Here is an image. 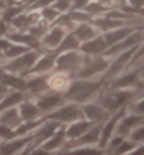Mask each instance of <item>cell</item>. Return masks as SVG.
Listing matches in <instances>:
<instances>
[{
	"instance_id": "obj_1",
	"label": "cell",
	"mask_w": 144,
	"mask_h": 155,
	"mask_svg": "<svg viewBox=\"0 0 144 155\" xmlns=\"http://www.w3.org/2000/svg\"><path fill=\"white\" fill-rule=\"evenodd\" d=\"M105 85L106 82L102 78L99 79L76 78L69 83L68 87L63 92V95L67 102L83 104L97 99Z\"/></svg>"
},
{
	"instance_id": "obj_2",
	"label": "cell",
	"mask_w": 144,
	"mask_h": 155,
	"mask_svg": "<svg viewBox=\"0 0 144 155\" xmlns=\"http://www.w3.org/2000/svg\"><path fill=\"white\" fill-rule=\"evenodd\" d=\"M86 58L87 56L80 50L58 53L53 70H55V73L65 74L69 77H76L81 66L83 65Z\"/></svg>"
},
{
	"instance_id": "obj_3",
	"label": "cell",
	"mask_w": 144,
	"mask_h": 155,
	"mask_svg": "<svg viewBox=\"0 0 144 155\" xmlns=\"http://www.w3.org/2000/svg\"><path fill=\"white\" fill-rule=\"evenodd\" d=\"M41 54H42V51L32 49L30 51L25 52L24 54L16 57L14 59H7V62H5L1 66L6 71L24 77L30 70V68L35 65V62L37 61Z\"/></svg>"
},
{
	"instance_id": "obj_4",
	"label": "cell",
	"mask_w": 144,
	"mask_h": 155,
	"mask_svg": "<svg viewBox=\"0 0 144 155\" xmlns=\"http://www.w3.org/2000/svg\"><path fill=\"white\" fill-rule=\"evenodd\" d=\"M43 118L49 119V120L59 121L60 124H62V125H69V124H72V122L85 120L86 119L80 104L72 103V102L64 103L63 105H61L56 110L45 114Z\"/></svg>"
},
{
	"instance_id": "obj_5",
	"label": "cell",
	"mask_w": 144,
	"mask_h": 155,
	"mask_svg": "<svg viewBox=\"0 0 144 155\" xmlns=\"http://www.w3.org/2000/svg\"><path fill=\"white\" fill-rule=\"evenodd\" d=\"M110 64V60L105 56H87L83 65L81 66L76 78L93 79L95 77L102 76Z\"/></svg>"
},
{
	"instance_id": "obj_6",
	"label": "cell",
	"mask_w": 144,
	"mask_h": 155,
	"mask_svg": "<svg viewBox=\"0 0 144 155\" xmlns=\"http://www.w3.org/2000/svg\"><path fill=\"white\" fill-rule=\"evenodd\" d=\"M33 101L37 105V108L42 111L44 116L56 110L61 105H63L64 103H67V100L64 97L63 92L53 90H50L45 93H43V94L38 95Z\"/></svg>"
},
{
	"instance_id": "obj_7",
	"label": "cell",
	"mask_w": 144,
	"mask_h": 155,
	"mask_svg": "<svg viewBox=\"0 0 144 155\" xmlns=\"http://www.w3.org/2000/svg\"><path fill=\"white\" fill-rule=\"evenodd\" d=\"M100 134H102V125H95L80 137L73 140H67L61 151H67L82 146H98L100 140Z\"/></svg>"
},
{
	"instance_id": "obj_8",
	"label": "cell",
	"mask_w": 144,
	"mask_h": 155,
	"mask_svg": "<svg viewBox=\"0 0 144 155\" xmlns=\"http://www.w3.org/2000/svg\"><path fill=\"white\" fill-rule=\"evenodd\" d=\"M80 107L82 109V111H83L86 119L93 122V124H96V125L102 126L111 116L109 112L98 102L97 100L80 104Z\"/></svg>"
},
{
	"instance_id": "obj_9",
	"label": "cell",
	"mask_w": 144,
	"mask_h": 155,
	"mask_svg": "<svg viewBox=\"0 0 144 155\" xmlns=\"http://www.w3.org/2000/svg\"><path fill=\"white\" fill-rule=\"evenodd\" d=\"M144 36L141 32H132L130 35H127L125 39L122 41H119L118 43L111 45L108 48L106 51L102 53V56L107 57V58H114L117 54L125 52L127 50H130L132 48H135L137 45H140V43L143 41Z\"/></svg>"
},
{
	"instance_id": "obj_10",
	"label": "cell",
	"mask_w": 144,
	"mask_h": 155,
	"mask_svg": "<svg viewBox=\"0 0 144 155\" xmlns=\"http://www.w3.org/2000/svg\"><path fill=\"white\" fill-rule=\"evenodd\" d=\"M26 94L27 97L33 96L36 97L38 95L45 93L47 91H50V83H49V78L50 76L45 74V75H30L26 76Z\"/></svg>"
},
{
	"instance_id": "obj_11",
	"label": "cell",
	"mask_w": 144,
	"mask_h": 155,
	"mask_svg": "<svg viewBox=\"0 0 144 155\" xmlns=\"http://www.w3.org/2000/svg\"><path fill=\"white\" fill-rule=\"evenodd\" d=\"M58 57V52L53 50V51H47L39 56L37 61L35 62V65L30 68V70L26 74L24 77L30 76V75H45V74L50 73L54 69L55 60Z\"/></svg>"
},
{
	"instance_id": "obj_12",
	"label": "cell",
	"mask_w": 144,
	"mask_h": 155,
	"mask_svg": "<svg viewBox=\"0 0 144 155\" xmlns=\"http://www.w3.org/2000/svg\"><path fill=\"white\" fill-rule=\"evenodd\" d=\"M30 142H33V134L4 140L0 143V155H17Z\"/></svg>"
},
{
	"instance_id": "obj_13",
	"label": "cell",
	"mask_w": 144,
	"mask_h": 155,
	"mask_svg": "<svg viewBox=\"0 0 144 155\" xmlns=\"http://www.w3.org/2000/svg\"><path fill=\"white\" fill-rule=\"evenodd\" d=\"M64 36H65V28H63L60 25L54 26V27H52L49 33H45L43 35L42 41L39 44H41V47L49 51H53V50L58 49Z\"/></svg>"
},
{
	"instance_id": "obj_14",
	"label": "cell",
	"mask_w": 144,
	"mask_h": 155,
	"mask_svg": "<svg viewBox=\"0 0 144 155\" xmlns=\"http://www.w3.org/2000/svg\"><path fill=\"white\" fill-rule=\"evenodd\" d=\"M65 126L67 125H61L60 128L56 129L53 135L50 138H47L45 142H43L39 146L42 150L47 152H59L62 150L64 144L67 142V137H65Z\"/></svg>"
},
{
	"instance_id": "obj_15",
	"label": "cell",
	"mask_w": 144,
	"mask_h": 155,
	"mask_svg": "<svg viewBox=\"0 0 144 155\" xmlns=\"http://www.w3.org/2000/svg\"><path fill=\"white\" fill-rule=\"evenodd\" d=\"M18 110L20 113V118L23 122H30V121H36L42 119L44 114L42 111L37 108L34 101L30 99H25L20 104H18Z\"/></svg>"
},
{
	"instance_id": "obj_16",
	"label": "cell",
	"mask_w": 144,
	"mask_h": 155,
	"mask_svg": "<svg viewBox=\"0 0 144 155\" xmlns=\"http://www.w3.org/2000/svg\"><path fill=\"white\" fill-rule=\"evenodd\" d=\"M108 49V45L105 42V40L102 39V35H98L97 38L83 42L80 45V50L86 56H102V53Z\"/></svg>"
},
{
	"instance_id": "obj_17",
	"label": "cell",
	"mask_w": 144,
	"mask_h": 155,
	"mask_svg": "<svg viewBox=\"0 0 144 155\" xmlns=\"http://www.w3.org/2000/svg\"><path fill=\"white\" fill-rule=\"evenodd\" d=\"M96 124H93V122L87 120V119L69 124V125L65 126V137H67V140H73L76 138L80 137L83 134L87 133L90 128H92Z\"/></svg>"
},
{
	"instance_id": "obj_18",
	"label": "cell",
	"mask_w": 144,
	"mask_h": 155,
	"mask_svg": "<svg viewBox=\"0 0 144 155\" xmlns=\"http://www.w3.org/2000/svg\"><path fill=\"white\" fill-rule=\"evenodd\" d=\"M21 124H23V120L18 110V105L2 110L0 112V125H5L11 129H16Z\"/></svg>"
},
{
	"instance_id": "obj_19",
	"label": "cell",
	"mask_w": 144,
	"mask_h": 155,
	"mask_svg": "<svg viewBox=\"0 0 144 155\" xmlns=\"http://www.w3.org/2000/svg\"><path fill=\"white\" fill-rule=\"evenodd\" d=\"M133 32V28L131 27H117L114 30H110L108 32H106L104 35H102V39L105 40V42L107 43L108 48H110L111 45L118 43L119 41H122L123 39H125L127 35H130Z\"/></svg>"
},
{
	"instance_id": "obj_20",
	"label": "cell",
	"mask_w": 144,
	"mask_h": 155,
	"mask_svg": "<svg viewBox=\"0 0 144 155\" xmlns=\"http://www.w3.org/2000/svg\"><path fill=\"white\" fill-rule=\"evenodd\" d=\"M7 39L10 42L17 44H23L26 47L30 48V49H35V50H39L41 44L38 43V40L34 38L30 34H25V33H13V34L7 35Z\"/></svg>"
},
{
	"instance_id": "obj_21",
	"label": "cell",
	"mask_w": 144,
	"mask_h": 155,
	"mask_svg": "<svg viewBox=\"0 0 144 155\" xmlns=\"http://www.w3.org/2000/svg\"><path fill=\"white\" fill-rule=\"evenodd\" d=\"M74 34L80 42H87L98 36V28L89 23H80L76 27Z\"/></svg>"
},
{
	"instance_id": "obj_22",
	"label": "cell",
	"mask_w": 144,
	"mask_h": 155,
	"mask_svg": "<svg viewBox=\"0 0 144 155\" xmlns=\"http://www.w3.org/2000/svg\"><path fill=\"white\" fill-rule=\"evenodd\" d=\"M81 45V42L79 39L76 36L74 33H69L65 35L62 40V42L60 43L58 49L55 51L58 53H62V52H68V51H74V50H79Z\"/></svg>"
},
{
	"instance_id": "obj_23",
	"label": "cell",
	"mask_w": 144,
	"mask_h": 155,
	"mask_svg": "<svg viewBox=\"0 0 144 155\" xmlns=\"http://www.w3.org/2000/svg\"><path fill=\"white\" fill-rule=\"evenodd\" d=\"M60 155H105V150L99 146L76 147L67 151H59Z\"/></svg>"
},
{
	"instance_id": "obj_24",
	"label": "cell",
	"mask_w": 144,
	"mask_h": 155,
	"mask_svg": "<svg viewBox=\"0 0 144 155\" xmlns=\"http://www.w3.org/2000/svg\"><path fill=\"white\" fill-rule=\"evenodd\" d=\"M38 21L37 14H30V15H18L14 18L11 23L18 30H25L27 27H32Z\"/></svg>"
},
{
	"instance_id": "obj_25",
	"label": "cell",
	"mask_w": 144,
	"mask_h": 155,
	"mask_svg": "<svg viewBox=\"0 0 144 155\" xmlns=\"http://www.w3.org/2000/svg\"><path fill=\"white\" fill-rule=\"evenodd\" d=\"M32 50L30 48L26 47V45H23V44H17V43H13L10 45L9 49H7L6 51L4 52V58L6 59H14L16 57H19L21 54H24L25 52Z\"/></svg>"
},
{
	"instance_id": "obj_26",
	"label": "cell",
	"mask_w": 144,
	"mask_h": 155,
	"mask_svg": "<svg viewBox=\"0 0 144 155\" xmlns=\"http://www.w3.org/2000/svg\"><path fill=\"white\" fill-rule=\"evenodd\" d=\"M126 112L144 116V96L141 99H134L132 102L127 104Z\"/></svg>"
},
{
	"instance_id": "obj_27",
	"label": "cell",
	"mask_w": 144,
	"mask_h": 155,
	"mask_svg": "<svg viewBox=\"0 0 144 155\" xmlns=\"http://www.w3.org/2000/svg\"><path fill=\"white\" fill-rule=\"evenodd\" d=\"M136 146L137 145L134 144L133 142H131L128 138H124L123 142L117 146V148L111 153V155H125L128 152H131L132 150H134Z\"/></svg>"
},
{
	"instance_id": "obj_28",
	"label": "cell",
	"mask_w": 144,
	"mask_h": 155,
	"mask_svg": "<svg viewBox=\"0 0 144 155\" xmlns=\"http://www.w3.org/2000/svg\"><path fill=\"white\" fill-rule=\"evenodd\" d=\"M126 138H128L131 142H133L136 145L144 144V125L139 126L137 128H135Z\"/></svg>"
},
{
	"instance_id": "obj_29",
	"label": "cell",
	"mask_w": 144,
	"mask_h": 155,
	"mask_svg": "<svg viewBox=\"0 0 144 155\" xmlns=\"http://www.w3.org/2000/svg\"><path fill=\"white\" fill-rule=\"evenodd\" d=\"M83 9L86 13H88L89 15H99L106 10V7H104L102 5L98 4V2H92V4L86 5Z\"/></svg>"
},
{
	"instance_id": "obj_30",
	"label": "cell",
	"mask_w": 144,
	"mask_h": 155,
	"mask_svg": "<svg viewBox=\"0 0 144 155\" xmlns=\"http://www.w3.org/2000/svg\"><path fill=\"white\" fill-rule=\"evenodd\" d=\"M42 16L46 22H52V21H54L55 18L59 16V12H58L53 6H52V7L47 6V7H44V8H43Z\"/></svg>"
},
{
	"instance_id": "obj_31",
	"label": "cell",
	"mask_w": 144,
	"mask_h": 155,
	"mask_svg": "<svg viewBox=\"0 0 144 155\" xmlns=\"http://www.w3.org/2000/svg\"><path fill=\"white\" fill-rule=\"evenodd\" d=\"M11 138H15L14 129H11V128H9V127L5 125H0V139L4 142V140L11 139Z\"/></svg>"
},
{
	"instance_id": "obj_32",
	"label": "cell",
	"mask_w": 144,
	"mask_h": 155,
	"mask_svg": "<svg viewBox=\"0 0 144 155\" xmlns=\"http://www.w3.org/2000/svg\"><path fill=\"white\" fill-rule=\"evenodd\" d=\"M21 10L23 9L17 8V7H9L4 13V19H6V21H13L16 16L19 15V13H20Z\"/></svg>"
},
{
	"instance_id": "obj_33",
	"label": "cell",
	"mask_w": 144,
	"mask_h": 155,
	"mask_svg": "<svg viewBox=\"0 0 144 155\" xmlns=\"http://www.w3.org/2000/svg\"><path fill=\"white\" fill-rule=\"evenodd\" d=\"M71 4H72V0H58L53 5V7L58 12H65V10H68L71 7Z\"/></svg>"
},
{
	"instance_id": "obj_34",
	"label": "cell",
	"mask_w": 144,
	"mask_h": 155,
	"mask_svg": "<svg viewBox=\"0 0 144 155\" xmlns=\"http://www.w3.org/2000/svg\"><path fill=\"white\" fill-rule=\"evenodd\" d=\"M55 153H56V152H55ZM55 153H53V152L44 151V150H42L41 147H35V148H33V150H30V151L27 153V155H54Z\"/></svg>"
},
{
	"instance_id": "obj_35",
	"label": "cell",
	"mask_w": 144,
	"mask_h": 155,
	"mask_svg": "<svg viewBox=\"0 0 144 155\" xmlns=\"http://www.w3.org/2000/svg\"><path fill=\"white\" fill-rule=\"evenodd\" d=\"M87 4H88V0H72L71 6L74 9L79 10V9L83 8V7H85Z\"/></svg>"
},
{
	"instance_id": "obj_36",
	"label": "cell",
	"mask_w": 144,
	"mask_h": 155,
	"mask_svg": "<svg viewBox=\"0 0 144 155\" xmlns=\"http://www.w3.org/2000/svg\"><path fill=\"white\" fill-rule=\"evenodd\" d=\"M125 155H144V144L137 145L134 150H132L131 152H128Z\"/></svg>"
},
{
	"instance_id": "obj_37",
	"label": "cell",
	"mask_w": 144,
	"mask_h": 155,
	"mask_svg": "<svg viewBox=\"0 0 144 155\" xmlns=\"http://www.w3.org/2000/svg\"><path fill=\"white\" fill-rule=\"evenodd\" d=\"M11 44L13 43H11L8 39H0V52H2V53H4L7 49L10 48Z\"/></svg>"
},
{
	"instance_id": "obj_38",
	"label": "cell",
	"mask_w": 144,
	"mask_h": 155,
	"mask_svg": "<svg viewBox=\"0 0 144 155\" xmlns=\"http://www.w3.org/2000/svg\"><path fill=\"white\" fill-rule=\"evenodd\" d=\"M9 92H10V88L8 86H6V85H4L2 83H0V99L2 96H5L7 93H9Z\"/></svg>"
},
{
	"instance_id": "obj_39",
	"label": "cell",
	"mask_w": 144,
	"mask_h": 155,
	"mask_svg": "<svg viewBox=\"0 0 144 155\" xmlns=\"http://www.w3.org/2000/svg\"><path fill=\"white\" fill-rule=\"evenodd\" d=\"M141 79H142V84L144 83V64L143 66L141 67ZM143 86V85H142Z\"/></svg>"
},
{
	"instance_id": "obj_40",
	"label": "cell",
	"mask_w": 144,
	"mask_h": 155,
	"mask_svg": "<svg viewBox=\"0 0 144 155\" xmlns=\"http://www.w3.org/2000/svg\"><path fill=\"white\" fill-rule=\"evenodd\" d=\"M141 33L143 34V36H144V25H143V27H142V31H141Z\"/></svg>"
},
{
	"instance_id": "obj_41",
	"label": "cell",
	"mask_w": 144,
	"mask_h": 155,
	"mask_svg": "<svg viewBox=\"0 0 144 155\" xmlns=\"http://www.w3.org/2000/svg\"><path fill=\"white\" fill-rule=\"evenodd\" d=\"M100 1H105V2H107V1H108V0H100Z\"/></svg>"
},
{
	"instance_id": "obj_42",
	"label": "cell",
	"mask_w": 144,
	"mask_h": 155,
	"mask_svg": "<svg viewBox=\"0 0 144 155\" xmlns=\"http://www.w3.org/2000/svg\"><path fill=\"white\" fill-rule=\"evenodd\" d=\"M1 142H2V140H1V139H0V143H1Z\"/></svg>"
},
{
	"instance_id": "obj_43",
	"label": "cell",
	"mask_w": 144,
	"mask_h": 155,
	"mask_svg": "<svg viewBox=\"0 0 144 155\" xmlns=\"http://www.w3.org/2000/svg\"><path fill=\"white\" fill-rule=\"evenodd\" d=\"M19 153H20V152H19ZM17 155H18V154H17Z\"/></svg>"
}]
</instances>
